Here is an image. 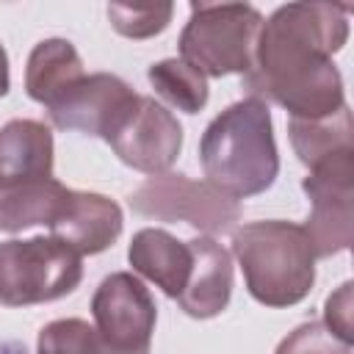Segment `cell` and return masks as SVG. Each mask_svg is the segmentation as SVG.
<instances>
[{"label":"cell","mask_w":354,"mask_h":354,"mask_svg":"<svg viewBox=\"0 0 354 354\" xmlns=\"http://www.w3.org/2000/svg\"><path fill=\"white\" fill-rule=\"evenodd\" d=\"M180 58L205 77L243 75L252 64L263 14L249 3H191Z\"/></svg>","instance_id":"277c9868"},{"label":"cell","mask_w":354,"mask_h":354,"mask_svg":"<svg viewBox=\"0 0 354 354\" xmlns=\"http://www.w3.org/2000/svg\"><path fill=\"white\" fill-rule=\"evenodd\" d=\"M69 194L72 188H66L55 177L0 191V232H22L36 224L50 227L61 216Z\"/></svg>","instance_id":"2e32d148"},{"label":"cell","mask_w":354,"mask_h":354,"mask_svg":"<svg viewBox=\"0 0 354 354\" xmlns=\"http://www.w3.org/2000/svg\"><path fill=\"white\" fill-rule=\"evenodd\" d=\"M232 254L243 271L246 290L266 307H293L315 285V252L301 224L266 218L232 232Z\"/></svg>","instance_id":"3957f363"},{"label":"cell","mask_w":354,"mask_h":354,"mask_svg":"<svg viewBox=\"0 0 354 354\" xmlns=\"http://www.w3.org/2000/svg\"><path fill=\"white\" fill-rule=\"evenodd\" d=\"M122 207L111 196L72 188L61 216L50 224V235L83 257L111 249L122 235Z\"/></svg>","instance_id":"8fae6325"},{"label":"cell","mask_w":354,"mask_h":354,"mask_svg":"<svg viewBox=\"0 0 354 354\" xmlns=\"http://www.w3.org/2000/svg\"><path fill=\"white\" fill-rule=\"evenodd\" d=\"M11 88V69H8V53L0 44V97H6Z\"/></svg>","instance_id":"603a6c76"},{"label":"cell","mask_w":354,"mask_h":354,"mask_svg":"<svg viewBox=\"0 0 354 354\" xmlns=\"http://www.w3.org/2000/svg\"><path fill=\"white\" fill-rule=\"evenodd\" d=\"M36 354H102L94 324L83 318H58L41 326Z\"/></svg>","instance_id":"d6986e66"},{"label":"cell","mask_w":354,"mask_h":354,"mask_svg":"<svg viewBox=\"0 0 354 354\" xmlns=\"http://www.w3.org/2000/svg\"><path fill=\"white\" fill-rule=\"evenodd\" d=\"M301 188L310 196L304 232L315 257L346 252L354 241V149L310 166Z\"/></svg>","instance_id":"52a82bcc"},{"label":"cell","mask_w":354,"mask_h":354,"mask_svg":"<svg viewBox=\"0 0 354 354\" xmlns=\"http://www.w3.org/2000/svg\"><path fill=\"white\" fill-rule=\"evenodd\" d=\"M91 318L102 354H149L158 307L136 274H108L91 296Z\"/></svg>","instance_id":"ba28073f"},{"label":"cell","mask_w":354,"mask_h":354,"mask_svg":"<svg viewBox=\"0 0 354 354\" xmlns=\"http://www.w3.org/2000/svg\"><path fill=\"white\" fill-rule=\"evenodd\" d=\"M274 354H351V346L332 335L321 321H304L279 340Z\"/></svg>","instance_id":"44dd1931"},{"label":"cell","mask_w":354,"mask_h":354,"mask_svg":"<svg viewBox=\"0 0 354 354\" xmlns=\"http://www.w3.org/2000/svg\"><path fill=\"white\" fill-rule=\"evenodd\" d=\"M83 279V257L53 235L0 243V304L30 307L69 296Z\"/></svg>","instance_id":"5b68a950"},{"label":"cell","mask_w":354,"mask_h":354,"mask_svg":"<svg viewBox=\"0 0 354 354\" xmlns=\"http://www.w3.org/2000/svg\"><path fill=\"white\" fill-rule=\"evenodd\" d=\"M147 77L155 94L183 113H199L210 100L207 77L194 66H188L183 58H163L152 64Z\"/></svg>","instance_id":"ac0fdd59"},{"label":"cell","mask_w":354,"mask_h":354,"mask_svg":"<svg viewBox=\"0 0 354 354\" xmlns=\"http://www.w3.org/2000/svg\"><path fill=\"white\" fill-rule=\"evenodd\" d=\"M351 282H343L335 293H329L326 296V304H324V326L332 332V335H337L343 343H348L351 346V340H354V318H351Z\"/></svg>","instance_id":"7402d4cb"},{"label":"cell","mask_w":354,"mask_h":354,"mask_svg":"<svg viewBox=\"0 0 354 354\" xmlns=\"http://www.w3.org/2000/svg\"><path fill=\"white\" fill-rule=\"evenodd\" d=\"M127 263L136 274L155 282L169 299H177L188 285L194 252L188 241L174 238L160 227H144L127 246Z\"/></svg>","instance_id":"4fadbf2b"},{"label":"cell","mask_w":354,"mask_h":354,"mask_svg":"<svg viewBox=\"0 0 354 354\" xmlns=\"http://www.w3.org/2000/svg\"><path fill=\"white\" fill-rule=\"evenodd\" d=\"M53 133L36 119H11L0 127V191L53 177Z\"/></svg>","instance_id":"5bb4252c"},{"label":"cell","mask_w":354,"mask_h":354,"mask_svg":"<svg viewBox=\"0 0 354 354\" xmlns=\"http://www.w3.org/2000/svg\"><path fill=\"white\" fill-rule=\"evenodd\" d=\"M348 39V6L288 3L257 33L254 55L243 72L249 97L277 102L290 119L332 116L346 105L343 77L332 55Z\"/></svg>","instance_id":"6da1fadb"},{"label":"cell","mask_w":354,"mask_h":354,"mask_svg":"<svg viewBox=\"0 0 354 354\" xmlns=\"http://www.w3.org/2000/svg\"><path fill=\"white\" fill-rule=\"evenodd\" d=\"M133 213L155 221H183L202 235H221L235 227L241 218L238 199L227 196L207 180H191L188 174H155L147 177L130 196Z\"/></svg>","instance_id":"8992f818"},{"label":"cell","mask_w":354,"mask_h":354,"mask_svg":"<svg viewBox=\"0 0 354 354\" xmlns=\"http://www.w3.org/2000/svg\"><path fill=\"white\" fill-rule=\"evenodd\" d=\"M288 138L293 144V152L299 160L310 169L343 149H354L351 138V111L343 105L332 116L321 119H290L288 122Z\"/></svg>","instance_id":"e0dca14e"},{"label":"cell","mask_w":354,"mask_h":354,"mask_svg":"<svg viewBox=\"0 0 354 354\" xmlns=\"http://www.w3.org/2000/svg\"><path fill=\"white\" fill-rule=\"evenodd\" d=\"M108 144L124 166L155 177L169 171L180 158L183 124L166 105L141 94L136 108L108 136Z\"/></svg>","instance_id":"9c48e42d"},{"label":"cell","mask_w":354,"mask_h":354,"mask_svg":"<svg viewBox=\"0 0 354 354\" xmlns=\"http://www.w3.org/2000/svg\"><path fill=\"white\" fill-rule=\"evenodd\" d=\"M113 30L124 39H152L163 33L171 22L174 3H155V6H122L113 3L105 8Z\"/></svg>","instance_id":"ffe728a7"},{"label":"cell","mask_w":354,"mask_h":354,"mask_svg":"<svg viewBox=\"0 0 354 354\" xmlns=\"http://www.w3.org/2000/svg\"><path fill=\"white\" fill-rule=\"evenodd\" d=\"M199 163L205 180L232 199L268 191L279 174L268 105L257 97L227 105L202 133Z\"/></svg>","instance_id":"7a4b0ae2"},{"label":"cell","mask_w":354,"mask_h":354,"mask_svg":"<svg viewBox=\"0 0 354 354\" xmlns=\"http://www.w3.org/2000/svg\"><path fill=\"white\" fill-rule=\"evenodd\" d=\"M138 97L141 94H136L119 75L94 72L83 75L53 105H47V116L58 130H75L108 141V136L136 108Z\"/></svg>","instance_id":"30bf717a"},{"label":"cell","mask_w":354,"mask_h":354,"mask_svg":"<svg viewBox=\"0 0 354 354\" xmlns=\"http://www.w3.org/2000/svg\"><path fill=\"white\" fill-rule=\"evenodd\" d=\"M83 61L72 41L66 39H44L39 41L25 66V91L39 105H53L66 88H72L83 77Z\"/></svg>","instance_id":"9a60e30c"},{"label":"cell","mask_w":354,"mask_h":354,"mask_svg":"<svg viewBox=\"0 0 354 354\" xmlns=\"http://www.w3.org/2000/svg\"><path fill=\"white\" fill-rule=\"evenodd\" d=\"M194 252V268L177 304L191 318H216L227 310L232 296V254L210 235L188 241Z\"/></svg>","instance_id":"7c38bea8"}]
</instances>
